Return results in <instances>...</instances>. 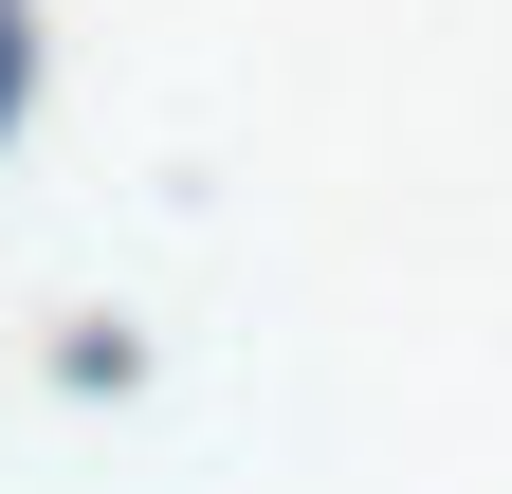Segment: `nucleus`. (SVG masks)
Here are the masks:
<instances>
[{
	"label": "nucleus",
	"instance_id": "f257e3e1",
	"mask_svg": "<svg viewBox=\"0 0 512 494\" xmlns=\"http://www.w3.org/2000/svg\"><path fill=\"white\" fill-rule=\"evenodd\" d=\"M0 110H19V19H0Z\"/></svg>",
	"mask_w": 512,
	"mask_h": 494
}]
</instances>
